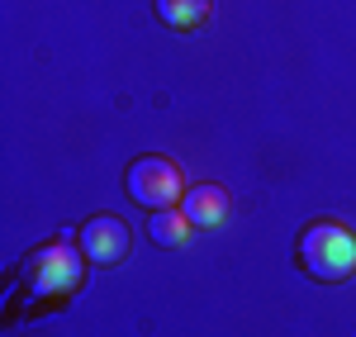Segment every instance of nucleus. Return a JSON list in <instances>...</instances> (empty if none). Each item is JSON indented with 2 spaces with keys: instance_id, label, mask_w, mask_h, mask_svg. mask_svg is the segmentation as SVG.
I'll use <instances>...</instances> for the list:
<instances>
[{
  "instance_id": "obj_3",
  "label": "nucleus",
  "mask_w": 356,
  "mask_h": 337,
  "mask_svg": "<svg viewBox=\"0 0 356 337\" xmlns=\"http://www.w3.org/2000/svg\"><path fill=\"white\" fill-rule=\"evenodd\" d=\"M124 186H129V199L143 204V209H171V204H181L186 195V176L181 167L171 162V157H138L129 176H124Z\"/></svg>"
},
{
  "instance_id": "obj_2",
  "label": "nucleus",
  "mask_w": 356,
  "mask_h": 337,
  "mask_svg": "<svg viewBox=\"0 0 356 337\" xmlns=\"http://www.w3.org/2000/svg\"><path fill=\"white\" fill-rule=\"evenodd\" d=\"M19 281L33 290V295H72L86 285V256L81 247H72L67 238H53L43 247L19 261Z\"/></svg>"
},
{
  "instance_id": "obj_7",
  "label": "nucleus",
  "mask_w": 356,
  "mask_h": 337,
  "mask_svg": "<svg viewBox=\"0 0 356 337\" xmlns=\"http://www.w3.org/2000/svg\"><path fill=\"white\" fill-rule=\"evenodd\" d=\"M147 238H152L157 247H186V243H191V219H186L181 209H152Z\"/></svg>"
},
{
  "instance_id": "obj_4",
  "label": "nucleus",
  "mask_w": 356,
  "mask_h": 337,
  "mask_svg": "<svg viewBox=\"0 0 356 337\" xmlns=\"http://www.w3.org/2000/svg\"><path fill=\"white\" fill-rule=\"evenodd\" d=\"M81 256L90 266H119L124 256H129V224L124 219H114V214H95V219H86L81 224Z\"/></svg>"
},
{
  "instance_id": "obj_5",
  "label": "nucleus",
  "mask_w": 356,
  "mask_h": 337,
  "mask_svg": "<svg viewBox=\"0 0 356 337\" xmlns=\"http://www.w3.org/2000/svg\"><path fill=\"white\" fill-rule=\"evenodd\" d=\"M176 209L191 219V228H219L223 219H228V209H233V195H228L223 186H214V181H200V186H191V190L181 195Z\"/></svg>"
},
{
  "instance_id": "obj_1",
  "label": "nucleus",
  "mask_w": 356,
  "mask_h": 337,
  "mask_svg": "<svg viewBox=\"0 0 356 337\" xmlns=\"http://www.w3.org/2000/svg\"><path fill=\"white\" fill-rule=\"evenodd\" d=\"M295 261L309 281H323V285H342L356 276V233L332 219H318L309 224L295 238Z\"/></svg>"
},
{
  "instance_id": "obj_6",
  "label": "nucleus",
  "mask_w": 356,
  "mask_h": 337,
  "mask_svg": "<svg viewBox=\"0 0 356 337\" xmlns=\"http://www.w3.org/2000/svg\"><path fill=\"white\" fill-rule=\"evenodd\" d=\"M152 10H157V19L166 28H176V33H191L209 19V10H214V0H152Z\"/></svg>"
}]
</instances>
